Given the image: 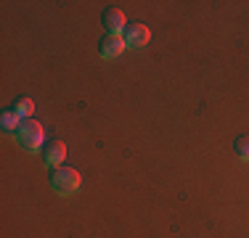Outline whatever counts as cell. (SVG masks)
<instances>
[{
    "label": "cell",
    "mask_w": 249,
    "mask_h": 238,
    "mask_svg": "<svg viewBox=\"0 0 249 238\" xmlns=\"http://www.w3.org/2000/svg\"><path fill=\"white\" fill-rule=\"evenodd\" d=\"M101 21H104L106 34H122L124 29H127V19H124V14L120 8H106Z\"/></svg>",
    "instance_id": "8992f818"
},
{
    "label": "cell",
    "mask_w": 249,
    "mask_h": 238,
    "mask_svg": "<svg viewBox=\"0 0 249 238\" xmlns=\"http://www.w3.org/2000/svg\"><path fill=\"white\" fill-rule=\"evenodd\" d=\"M233 151L239 153V159H249V135H241V138L236 140Z\"/></svg>",
    "instance_id": "9c48e42d"
},
{
    "label": "cell",
    "mask_w": 249,
    "mask_h": 238,
    "mask_svg": "<svg viewBox=\"0 0 249 238\" xmlns=\"http://www.w3.org/2000/svg\"><path fill=\"white\" fill-rule=\"evenodd\" d=\"M11 109H14V111H16V114H19L21 119H32L35 103H32V98H16Z\"/></svg>",
    "instance_id": "ba28073f"
},
{
    "label": "cell",
    "mask_w": 249,
    "mask_h": 238,
    "mask_svg": "<svg viewBox=\"0 0 249 238\" xmlns=\"http://www.w3.org/2000/svg\"><path fill=\"white\" fill-rule=\"evenodd\" d=\"M80 186H82V175L72 167H58V170L51 172V188L58 196H74Z\"/></svg>",
    "instance_id": "7a4b0ae2"
},
{
    "label": "cell",
    "mask_w": 249,
    "mask_h": 238,
    "mask_svg": "<svg viewBox=\"0 0 249 238\" xmlns=\"http://www.w3.org/2000/svg\"><path fill=\"white\" fill-rule=\"evenodd\" d=\"M124 48H127V43H124L122 34H104L98 43V53H101V58H117V56H122Z\"/></svg>",
    "instance_id": "5b68a950"
},
{
    "label": "cell",
    "mask_w": 249,
    "mask_h": 238,
    "mask_svg": "<svg viewBox=\"0 0 249 238\" xmlns=\"http://www.w3.org/2000/svg\"><path fill=\"white\" fill-rule=\"evenodd\" d=\"M43 159L45 164L51 167V170H58V167L64 164V159H67V146H64V140L53 138L43 146Z\"/></svg>",
    "instance_id": "3957f363"
},
{
    "label": "cell",
    "mask_w": 249,
    "mask_h": 238,
    "mask_svg": "<svg viewBox=\"0 0 249 238\" xmlns=\"http://www.w3.org/2000/svg\"><path fill=\"white\" fill-rule=\"evenodd\" d=\"M122 37H124V43H127V48H146L151 40V32H149L146 24H127Z\"/></svg>",
    "instance_id": "277c9868"
},
{
    "label": "cell",
    "mask_w": 249,
    "mask_h": 238,
    "mask_svg": "<svg viewBox=\"0 0 249 238\" xmlns=\"http://www.w3.org/2000/svg\"><path fill=\"white\" fill-rule=\"evenodd\" d=\"M16 140H19V146L29 153L43 151V146L48 143L45 140V130L37 119H21L19 130H16Z\"/></svg>",
    "instance_id": "6da1fadb"
},
{
    "label": "cell",
    "mask_w": 249,
    "mask_h": 238,
    "mask_svg": "<svg viewBox=\"0 0 249 238\" xmlns=\"http://www.w3.org/2000/svg\"><path fill=\"white\" fill-rule=\"evenodd\" d=\"M19 124H21V117L16 114L14 109H5L3 114H0V127H3V133H8V135H16V130H19Z\"/></svg>",
    "instance_id": "52a82bcc"
}]
</instances>
